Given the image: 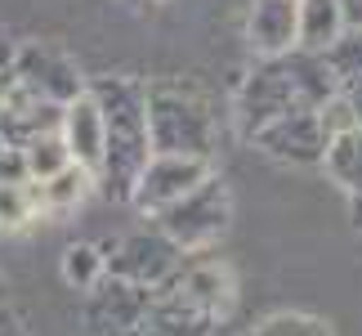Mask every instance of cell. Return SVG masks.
Wrapping results in <instances>:
<instances>
[{
	"label": "cell",
	"mask_w": 362,
	"mask_h": 336,
	"mask_svg": "<svg viewBox=\"0 0 362 336\" xmlns=\"http://www.w3.org/2000/svg\"><path fill=\"white\" fill-rule=\"evenodd\" d=\"M336 99H340L344 108H349V117L362 125V81H349V86H340V94H336Z\"/></svg>",
	"instance_id": "obj_23"
},
{
	"label": "cell",
	"mask_w": 362,
	"mask_h": 336,
	"mask_svg": "<svg viewBox=\"0 0 362 336\" xmlns=\"http://www.w3.org/2000/svg\"><path fill=\"white\" fill-rule=\"evenodd\" d=\"M148 135L157 157L211 162V152L219 144V117L211 94L184 77L148 81Z\"/></svg>",
	"instance_id": "obj_3"
},
{
	"label": "cell",
	"mask_w": 362,
	"mask_h": 336,
	"mask_svg": "<svg viewBox=\"0 0 362 336\" xmlns=\"http://www.w3.org/2000/svg\"><path fill=\"white\" fill-rule=\"evenodd\" d=\"M327 67H331V77L340 81V86H349V81H362V32H344L336 45H331L327 54Z\"/></svg>",
	"instance_id": "obj_19"
},
{
	"label": "cell",
	"mask_w": 362,
	"mask_h": 336,
	"mask_svg": "<svg viewBox=\"0 0 362 336\" xmlns=\"http://www.w3.org/2000/svg\"><path fill=\"white\" fill-rule=\"evenodd\" d=\"M246 40L264 59L300 50V0H255L246 18Z\"/></svg>",
	"instance_id": "obj_10"
},
{
	"label": "cell",
	"mask_w": 362,
	"mask_h": 336,
	"mask_svg": "<svg viewBox=\"0 0 362 336\" xmlns=\"http://www.w3.org/2000/svg\"><path fill=\"white\" fill-rule=\"evenodd\" d=\"M340 13H344V27L362 32V0H340Z\"/></svg>",
	"instance_id": "obj_25"
},
{
	"label": "cell",
	"mask_w": 362,
	"mask_h": 336,
	"mask_svg": "<svg viewBox=\"0 0 362 336\" xmlns=\"http://www.w3.org/2000/svg\"><path fill=\"white\" fill-rule=\"evenodd\" d=\"M340 94V81L331 77L322 54H282V59H264L238 90V130L255 139L264 125L291 117V112H322Z\"/></svg>",
	"instance_id": "obj_1"
},
{
	"label": "cell",
	"mask_w": 362,
	"mask_h": 336,
	"mask_svg": "<svg viewBox=\"0 0 362 336\" xmlns=\"http://www.w3.org/2000/svg\"><path fill=\"white\" fill-rule=\"evenodd\" d=\"M23 157H27V175H32V184H45V179L63 175L67 166H76L59 130H54V135H40V139H32V144L23 148Z\"/></svg>",
	"instance_id": "obj_18"
},
{
	"label": "cell",
	"mask_w": 362,
	"mask_h": 336,
	"mask_svg": "<svg viewBox=\"0 0 362 336\" xmlns=\"http://www.w3.org/2000/svg\"><path fill=\"white\" fill-rule=\"evenodd\" d=\"M107 278V256H103V247H94V242H72L63 251V283L67 287H76V291H90L99 287Z\"/></svg>",
	"instance_id": "obj_17"
},
{
	"label": "cell",
	"mask_w": 362,
	"mask_h": 336,
	"mask_svg": "<svg viewBox=\"0 0 362 336\" xmlns=\"http://www.w3.org/2000/svg\"><path fill=\"white\" fill-rule=\"evenodd\" d=\"M59 135H63V144H67V152H72V162L81 166V171L99 175V166H103V144H107V125H103V108H99V99H94L90 90L81 94L76 103L63 108Z\"/></svg>",
	"instance_id": "obj_11"
},
{
	"label": "cell",
	"mask_w": 362,
	"mask_h": 336,
	"mask_svg": "<svg viewBox=\"0 0 362 336\" xmlns=\"http://www.w3.org/2000/svg\"><path fill=\"white\" fill-rule=\"evenodd\" d=\"M233 220V193L219 175H211L202 189H192L184 202H175L170 211L157 215V229L184 251H206L211 242H219Z\"/></svg>",
	"instance_id": "obj_4"
},
{
	"label": "cell",
	"mask_w": 362,
	"mask_h": 336,
	"mask_svg": "<svg viewBox=\"0 0 362 336\" xmlns=\"http://www.w3.org/2000/svg\"><path fill=\"white\" fill-rule=\"evenodd\" d=\"M0 336H27V327H23V318L9 310V305H0Z\"/></svg>",
	"instance_id": "obj_24"
},
{
	"label": "cell",
	"mask_w": 362,
	"mask_h": 336,
	"mask_svg": "<svg viewBox=\"0 0 362 336\" xmlns=\"http://www.w3.org/2000/svg\"><path fill=\"white\" fill-rule=\"evenodd\" d=\"M94 184H99V179H94L90 171H81V166H67L63 175L45 179V184H36V193H40V211H54V215L76 211V206L90 198Z\"/></svg>",
	"instance_id": "obj_16"
},
{
	"label": "cell",
	"mask_w": 362,
	"mask_h": 336,
	"mask_svg": "<svg viewBox=\"0 0 362 336\" xmlns=\"http://www.w3.org/2000/svg\"><path fill=\"white\" fill-rule=\"evenodd\" d=\"M327 171L331 179L349 193L354 202V220L362 224V130H349V135H336L327 148Z\"/></svg>",
	"instance_id": "obj_15"
},
{
	"label": "cell",
	"mask_w": 362,
	"mask_h": 336,
	"mask_svg": "<svg viewBox=\"0 0 362 336\" xmlns=\"http://www.w3.org/2000/svg\"><path fill=\"white\" fill-rule=\"evenodd\" d=\"M103 256H107V274H112V278L134 283V287H148V291L170 287L175 274L188 264L184 251H179L157 224H152V229H134V233L117 237V242H107Z\"/></svg>",
	"instance_id": "obj_5"
},
{
	"label": "cell",
	"mask_w": 362,
	"mask_h": 336,
	"mask_svg": "<svg viewBox=\"0 0 362 336\" xmlns=\"http://www.w3.org/2000/svg\"><path fill=\"white\" fill-rule=\"evenodd\" d=\"M5 148H9V144H5V135H0V152H5Z\"/></svg>",
	"instance_id": "obj_26"
},
{
	"label": "cell",
	"mask_w": 362,
	"mask_h": 336,
	"mask_svg": "<svg viewBox=\"0 0 362 336\" xmlns=\"http://www.w3.org/2000/svg\"><path fill=\"white\" fill-rule=\"evenodd\" d=\"M59 125H63V108L59 103H45V99H36V94H27L18 86H13L9 99L0 103V135H5L9 148H27L32 139L54 135Z\"/></svg>",
	"instance_id": "obj_13"
},
{
	"label": "cell",
	"mask_w": 362,
	"mask_h": 336,
	"mask_svg": "<svg viewBox=\"0 0 362 336\" xmlns=\"http://www.w3.org/2000/svg\"><path fill=\"white\" fill-rule=\"evenodd\" d=\"M0 184H32L23 148H5V152H0Z\"/></svg>",
	"instance_id": "obj_22"
},
{
	"label": "cell",
	"mask_w": 362,
	"mask_h": 336,
	"mask_svg": "<svg viewBox=\"0 0 362 336\" xmlns=\"http://www.w3.org/2000/svg\"><path fill=\"white\" fill-rule=\"evenodd\" d=\"M219 323H224V314L188 301L184 291H175V287H161L157 305H152V314L144 323V336H215Z\"/></svg>",
	"instance_id": "obj_12"
},
{
	"label": "cell",
	"mask_w": 362,
	"mask_h": 336,
	"mask_svg": "<svg viewBox=\"0 0 362 336\" xmlns=\"http://www.w3.org/2000/svg\"><path fill=\"white\" fill-rule=\"evenodd\" d=\"M211 179V162H197V157H152L144 179H139L130 206L148 211L157 220L161 211H170L175 202H184L192 189H202Z\"/></svg>",
	"instance_id": "obj_9"
},
{
	"label": "cell",
	"mask_w": 362,
	"mask_h": 336,
	"mask_svg": "<svg viewBox=\"0 0 362 336\" xmlns=\"http://www.w3.org/2000/svg\"><path fill=\"white\" fill-rule=\"evenodd\" d=\"M90 94L103 108V125H107V144H103V166H99V189L112 202H130L139 179H144L152 152V135H148V81L134 77H99L90 86Z\"/></svg>",
	"instance_id": "obj_2"
},
{
	"label": "cell",
	"mask_w": 362,
	"mask_h": 336,
	"mask_svg": "<svg viewBox=\"0 0 362 336\" xmlns=\"http://www.w3.org/2000/svg\"><path fill=\"white\" fill-rule=\"evenodd\" d=\"M13 81H18V90L36 94L45 103H59V108L76 103L90 90L86 77L76 72V63L49 45H23L18 59H13Z\"/></svg>",
	"instance_id": "obj_7"
},
{
	"label": "cell",
	"mask_w": 362,
	"mask_h": 336,
	"mask_svg": "<svg viewBox=\"0 0 362 336\" xmlns=\"http://www.w3.org/2000/svg\"><path fill=\"white\" fill-rule=\"evenodd\" d=\"M250 336H336L322 318H313V314H269L264 323H255V332Z\"/></svg>",
	"instance_id": "obj_21"
},
{
	"label": "cell",
	"mask_w": 362,
	"mask_h": 336,
	"mask_svg": "<svg viewBox=\"0 0 362 336\" xmlns=\"http://www.w3.org/2000/svg\"><path fill=\"white\" fill-rule=\"evenodd\" d=\"M349 32L340 13V0H300V50L327 54L336 40Z\"/></svg>",
	"instance_id": "obj_14"
},
{
	"label": "cell",
	"mask_w": 362,
	"mask_h": 336,
	"mask_svg": "<svg viewBox=\"0 0 362 336\" xmlns=\"http://www.w3.org/2000/svg\"><path fill=\"white\" fill-rule=\"evenodd\" d=\"M157 305V291L121 283L107 274L86 296V332L90 336H144V323Z\"/></svg>",
	"instance_id": "obj_6"
},
{
	"label": "cell",
	"mask_w": 362,
	"mask_h": 336,
	"mask_svg": "<svg viewBox=\"0 0 362 336\" xmlns=\"http://www.w3.org/2000/svg\"><path fill=\"white\" fill-rule=\"evenodd\" d=\"M255 148L286 166H327L331 130L322 125V112H291V117L264 125L255 135Z\"/></svg>",
	"instance_id": "obj_8"
},
{
	"label": "cell",
	"mask_w": 362,
	"mask_h": 336,
	"mask_svg": "<svg viewBox=\"0 0 362 336\" xmlns=\"http://www.w3.org/2000/svg\"><path fill=\"white\" fill-rule=\"evenodd\" d=\"M32 215H40V193L36 184H0V224L18 229Z\"/></svg>",
	"instance_id": "obj_20"
},
{
	"label": "cell",
	"mask_w": 362,
	"mask_h": 336,
	"mask_svg": "<svg viewBox=\"0 0 362 336\" xmlns=\"http://www.w3.org/2000/svg\"><path fill=\"white\" fill-rule=\"evenodd\" d=\"M0 291H5V283H0Z\"/></svg>",
	"instance_id": "obj_27"
}]
</instances>
